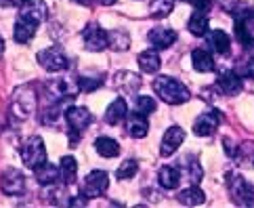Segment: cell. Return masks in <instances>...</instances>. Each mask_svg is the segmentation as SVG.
<instances>
[{"mask_svg":"<svg viewBox=\"0 0 254 208\" xmlns=\"http://www.w3.org/2000/svg\"><path fill=\"white\" fill-rule=\"evenodd\" d=\"M147 40L151 42V47L156 49H170L177 42V32L170 28H153L147 34Z\"/></svg>","mask_w":254,"mask_h":208,"instance_id":"cell-16","label":"cell"},{"mask_svg":"<svg viewBox=\"0 0 254 208\" xmlns=\"http://www.w3.org/2000/svg\"><path fill=\"white\" fill-rule=\"evenodd\" d=\"M65 120L69 126V145L74 147V145H78V141L82 139L86 126L90 124V120H93V116H90V112L86 107L74 105V107H67L65 110Z\"/></svg>","mask_w":254,"mask_h":208,"instance_id":"cell-2","label":"cell"},{"mask_svg":"<svg viewBox=\"0 0 254 208\" xmlns=\"http://www.w3.org/2000/svg\"><path fill=\"white\" fill-rule=\"evenodd\" d=\"M107 187H110L107 173H103V170H93V173H88L84 179L82 194L86 198H99V196H103V192H107Z\"/></svg>","mask_w":254,"mask_h":208,"instance_id":"cell-10","label":"cell"},{"mask_svg":"<svg viewBox=\"0 0 254 208\" xmlns=\"http://www.w3.org/2000/svg\"><path fill=\"white\" fill-rule=\"evenodd\" d=\"M227 189H229V194H231L235 204L254 206V187L242 175H238V173L227 175Z\"/></svg>","mask_w":254,"mask_h":208,"instance_id":"cell-4","label":"cell"},{"mask_svg":"<svg viewBox=\"0 0 254 208\" xmlns=\"http://www.w3.org/2000/svg\"><path fill=\"white\" fill-rule=\"evenodd\" d=\"M0 4L2 6H19L21 0H0Z\"/></svg>","mask_w":254,"mask_h":208,"instance_id":"cell-38","label":"cell"},{"mask_svg":"<svg viewBox=\"0 0 254 208\" xmlns=\"http://www.w3.org/2000/svg\"><path fill=\"white\" fill-rule=\"evenodd\" d=\"M235 71H238L242 78H250V80H254V55H250V57L244 61Z\"/></svg>","mask_w":254,"mask_h":208,"instance_id":"cell-36","label":"cell"},{"mask_svg":"<svg viewBox=\"0 0 254 208\" xmlns=\"http://www.w3.org/2000/svg\"><path fill=\"white\" fill-rule=\"evenodd\" d=\"M126 131H128L130 137L134 139H143L145 135L149 133V122H147V116L143 114H130L128 120H126Z\"/></svg>","mask_w":254,"mask_h":208,"instance_id":"cell-19","label":"cell"},{"mask_svg":"<svg viewBox=\"0 0 254 208\" xmlns=\"http://www.w3.org/2000/svg\"><path fill=\"white\" fill-rule=\"evenodd\" d=\"M235 38L244 49H254V11L238 13L235 21Z\"/></svg>","mask_w":254,"mask_h":208,"instance_id":"cell-7","label":"cell"},{"mask_svg":"<svg viewBox=\"0 0 254 208\" xmlns=\"http://www.w3.org/2000/svg\"><path fill=\"white\" fill-rule=\"evenodd\" d=\"M216 88L227 97L238 95L242 90V76L235 69H225L219 74V78H216Z\"/></svg>","mask_w":254,"mask_h":208,"instance_id":"cell-14","label":"cell"},{"mask_svg":"<svg viewBox=\"0 0 254 208\" xmlns=\"http://www.w3.org/2000/svg\"><path fill=\"white\" fill-rule=\"evenodd\" d=\"M177 200L179 204H187V206H197V204H202L206 200V194L199 189L197 185H191L189 189H183L179 196H177Z\"/></svg>","mask_w":254,"mask_h":208,"instance_id":"cell-29","label":"cell"},{"mask_svg":"<svg viewBox=\"0 0 254 208\" xmlns=\"http://www.w3.org/2000/svg\"><path fill=\"white\" fill-rule=\"evenodd\" d=\"M21 160H23V164L28 168H32V170L47 162V149H44L42 137H38V135H32V137H28L23 141V145H21Z\"/></svg>","mask_w":254,"mask_h":208,"instance_id":"cell-5","label":"cell"},{"mask_svg":"<svg viewBox=\"0 0 254 208\" xmlns=\"http://www.w3.org/2000/svg\"><path fill=\"white\" fill-rule=\"evenodd\" d=\"M84 47L86 51H93V53H99L110 47V36H107V32L101 28L99 23H88L84 28Z\"/></svg>","mask_w":254,"mask_h":208,"instance_id":"cell-8","label":"cell"},{"mask_svg":"<svg viewBox=\"0 0 254 208\" xmlns=\"http://www.w3.org/2000/svg\"><path fill=\"white\" fill-rule=\"evenodd\" d=\"M191 63L193 69L199 74H208V71H214V59L210 55V51L206 49H193L191 53Z\"/></svg>","mask_w":254,"mask_h":208,"instance_id":"cell-22","label":"cell"},{"mask_svg":"<svg viewBox=\"0 0 254 208\" xmlns=\"http://www.w3.org/2000/svg\"><path fill=\"white\" fill-rule=\"evenodd\" d=\"M101 2H103V4H105V6H112V4H114V2H116V0H101Z\"/></svg>","mask_w":254,"mask_h":208,"instance_id":"cell-41","label":"cell"},{"mask_svg":"<svg viewBox=\"0 0 254 208\" xmlns=\"http://www.w3.org/2000/svg\"><path fill=\"white\" fill-rule=\"evenodd\" d=\"M107 36H110V47L114 51H126L130 47V36L126 30H114Z\"/></svg>","mask_w":254,"mask_h":208,"instance_id":"cell-32","label":"cell"},{"mask_svg":"<svg viewBox=\"0 0 254 208\" xmlns=\"http://www.w3.org/2000/svg\"><path fill=\"white\" fill-rule=\"evenodd\" d=\"M189 2H191L193 8L199 11V13H208L210 11V6H212V0H189Z\"/></svg>","mask_w":254,"mask_h":208,"instance_id":"cell-37","label":"cell"},{"mask_svg":"<svg viewBox=\"0 0 254 208\" xmlns=\"http://www.w3.org/2000/svg\"><path fill=\"white\" fill-rule=\"evenodd\" d=\"M78 80V86L82 93H93V90L97 88H101L103 86V74H97V76H90V74H84V76H80L76 78Z\"/></svg>","mask_w":254,"mask_h":208,"instance_id":"cell-33","label":"cell"},{"mask_svg":"<svg viewBox=\"0 0 254 208\" xmlns=\"http://www.w3.org/2000/svg\"><path fill=\"white\" fill-rule=\"evenodd\" d=\"M76 175H78V164H76V160L71 158V156L61 158V164H59V181H61V183H63V185H74Z\"/></svg>","mask_w":254,"mask_h":208,"instance_id":"cell-25","label":"cell"},{"mask_svg":"<svg viewBox=\"0 0 254 208\" xmlns=\"http://www.w3.org/2000/svg\"><path fill=\"white\" fill-rule=\"evenodd\" d=\"M233 160L242 168H254V141H244L235 151Z\"/></svg>","mask_w":254,"mask_h":208,"instance_id":"cell-27","label":"cell"},{"mask_svg":"<svg viewBox=\"0 0 254 208\" xmlns=\"http://www.w3.org/2000/svg\"><path fill=\"white\" fill-rule=\"evenodd\" d=\"M160 66H162L160 55L153 49L139 53V68H141V71H145V74H156L160 69Z\"/></svg>","mask_w":254,"mask_h":208,"instance_id":"cell-26","label":"cell"},{"mask_svg":"<svg viewBox=\"0 0 254 208\" xmlns=\"http://www.w3.org/2000/svg\"><path fill=\"white\" fill-rule=\"evenodd\" d=\"M36 30H38V23L36 21H30V19H25V17H19L17 23H15L13 38H15V42H19V44H28L36 36Z\"/></svg>","mask_w":254,"mask_h":208,"instance_id":"cell-17","label":"cell"},{"mask_svg":"<svg viewBox=\"0 0 254 208\" xmlns=\"http://www.w3.org/2000/svg\"><path fill=\"white\" fill-rule=\"evenodd\" d=\"M36 59H38L40 66L47 71H51V74H57V71H63L69 68V59L65 57V53L59 47H49V49L38 51Z\"/></svg>","mask_w":254,"mask_h":208,"instance_id":"cell-6","label":"cell"},{"mask_svg":"<svg viewBox=\"0 0 254 208\" xmlns=\"http://www.w3.org/2000/svg\"><path fill=\"white\" fill-rule=\"evenodd\" d=\"M74 2L82 4V6H93V4H95V0H74Z\"/></svg>","mask_w":254,"mask_h":208,"instance_id":"cell-39","label":"cell"},{"mask_svg":"<svg viewBox=\"0 0 254 208\" xmlns=\"http://www.w3.org/2000/svg\"><path fill=\"white\" fill-rule=\"evenodd\" d=\"M160 187L164 189H177L181 183V166H162L158 173Z\"/></svg>","mask_w":254,"mask_h":208,"instance_id":"cell-23","label":"cell"},{"mask_svg":"<svg viewBox=\"0 0 254 208\" xmlns=\"http://www.w3.org/2000/svg\"><path fill=\"white\" fill-rule=\"evenodd\" d=\"M187 30L191 32L193 36H206L208 34V17H206V13L195 11L191 17H189Z\"/></svg>","mask_w":254,"mask_h":208,"instance_id":"cell-30","label":"cell"},{"mask_svg":"<svg viewBox=\"0 0 254 208\" xmlns=\"http://www.w3.org/2000/svg\"><path fill=\"white\" fill-rule=\"evenodd\" d=\"M49 15V6L42 2V0H21L19 4V17H25L30 21H36V23H42L47 19Z\"/></svg>","mask_w":254,"mask_h":208,"instance_id":"cell-12","label":"cell"},{"mask_svg":"<svg viewBox=\"0 0 254 208\" xmlns=\"http://www.w3.org/2000/svg\"><path fill=\"white\" fill-rule=\"evenodd\" d=\"M172 6H175V0H151L149 2V13L156 19H164L172 13Z\"/></svg>","mask_w":254,"mask_h":208,"instance_id":"cell-31","label":"cell"},{"mask_svg":"<svg viewBox=\"0 0 254 208\" xmlns=\"http://www.w3.org/2000/svg\"><path fill=\"white\" fill-rule=\"evenodd\" d=\"M137 173H139L137 160H126L124 164H120V168L116 170V179L118 181H126V179H132Z\"/></svg>","mask_w":254,"mask_h":208,"instance_id":"cell-35","label":"cell"},{"mask_svg":"<svg viewBox=\"0 0 254 208\" xmlns=\"http://www.w3.org/2000/svg\"><path fill=\"white\" fill-rule=\"evenodd\" d=\"M0 187L6 196H19L25 189V177L17 168H6L0 177Z\"/></svg>","mask_w":254,"mask_h":208,"instance_id":"cell-11","label":"cell"},{"mask_svg":"<svg viewBox=\"0 0 254 208\" xmlns=\"http://www.w3.org/2000/svg\"><path fill=\"white\" fill-rule=\"evenodd\" d=\"M36 90L32 84H25L19 90H15V97H13V103H11V116L15 120H25L30 118V114H34L36 110Z\"/></svg>","mask_w":254,"mask_h":208,"instance_id":"cell-3","label":"cell"},{"mask_svg":"<svg viewBox=\"0 0 254 208\" xmlns=\"http://www.w3.org/2000/svg\"><path fill=\"white\" fill-rule=\"evenodd\" d=\"M2 55H4V38L0 36V57H2Z\"/></svg>","mask_w":254,"mask_h":208,"instance_id":"cell-40","label":"cell"},{"mask_svg":"<svg viewBox=\"0 0 254 208\" xmlns=\"http://www.w3.org/2000/svg\"><path fill=\"white\" fill-rule=\"evenodd\" d=\"M153 90H156V95L162 99V101H166L170 105H181V103H187L189 101V88L185 84H181L179 80L175 78H168V76H160L153 80Z\"/></svg>","mask_w":254,"mask_h":208,"instance_id":"cell-1","label":"cell"},{"mask_svg":"<svg viewBox=\"0 0 254 208\" xmlns=\"http://www.w3.org/2000/svg\"><path fill=\"white\" fill-rule=\"evenodd\" d=\"M134 112L143 114V116L153 114V112H156V101H153V97H147V95L134 97Z\"/></svg>","mask_w":254,"mask_h":208,"instance_id":"cell-34","label":"cell"},{"mask_svg":"<svg viewBox=\"0 0 254 208\" xmlns=\"http://www.w3.org/2000/svg\"><path fill=\"white\" fill-rule=\"evenodd\" d=\"M114 88L120 90V93L124 95H134L137 90L141 88V76L132 74V71H118V74L114 76Z\"/></svg>","mask_w":254,"mask_h":208,"instance_id":"cell-15","label":"cell"},{"mask_svg":"<svg viewBox=\"0 0 254 208\" xmlns=\"http://www.w3.org/2000/svg\"><path fill=\"white\" fill-rule=\"evenodd\" d=\"M181 168H183L185 175H189V181H191L193 185H197L204 177V168H202V164H199V160L195 156H185L183 160H181Z\"/></svg>","mask_w":254,"mask_h":208,"instance_id":"cell-24","label":"cell"},{"mask_svg":"<svg viewBox=\"0 0 254 208\" xmlns=\"http://www.w3.org/2000/svg\"><path fill=\"white\" fill-rule=\"evenodd\" d=\"M221 120H223V116L219 110L202 112L193 122V131H195V135H199V137H210V135L219 129Z\"/></svg>","mask_w":254,"mask_h":208,"instance_id":"cell-9","label":"cell"},{"mask_svg":"<svg viewBox=\"0 0 254 208\" xmlns=\"http://www.w3.org/2000/svg\"><path fill=\"white\" fill-rule=\"evenodd\" d=\"M34 175H36L38 185L51 187V185H57V181H59V168L49 164V162H44V164H40L38 168H34Z\"/></svg>","mask_w":254,"mask_h":208,"instance_id":"cell-21","label":"cell"},{"mask_svg":"<svg viewBox=\"0 0 254 208\" xmlns=\"http://www.w3.org/2000/svg\"><path fill=\"white\" fill-rule=\"evenodd\" d=\"M183 141H185V131L181 129V126H170V129L164 133V137H162L160 156L162 158L172 156V153L181 147V143H183Z\"/></svg>","mask_w":254,"mask_h":208,"instance_id":"cell-13","label":"cell"},{"mask_svg":"<svg viewBox=\"0 0 254 208\" xmlns=\"http://www.w3.org/2000/svg\"><path fill=\"white\" fill-rule=\"evenodd\" d=\"M206 38H208V47H210L216 55H229V47H231V42H229V36H227L223 30H212V32H208L206 34Z\"/></svg>","mask_w":254,"mask_h":208,"instance_id":"cell-20","label":"cell"},{"mask_svg":"<svg viewBox=\"0 0 254 208\" xmlns=\"http://www.w3.org/2000/svg\"><path fill=\"white\" fill-rule=\"evenodd\" d=\"M95 149H97L99 156H103V158H116V156H120V145H118V141H114L110 137H97Z\"/></svg>","mask_w":254,"mask_h":208,"instance_id":"cell-28","label":"cell"},{"mask_svg":"<svg viewBox=\"0 0 254 208\" xmlns=\"http://www.w3.org/2000/svg\"><path fill=\"white\" fill-rule=\"evenodd\" d=\"M126 114H128V105H126V101L124 99H114V101L107 105V110H105V114H103V120L107 122V124H112V126H116V124H120L124 118H126Z\"/></svg>","mask_w":254,"mask_h":208,"instance_id":"cell-18","label":"cell"}]
</instances>
